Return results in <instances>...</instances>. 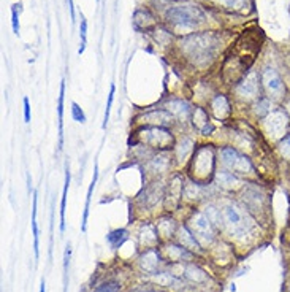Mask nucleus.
Listing matches in <instances>:
<instances>
[{
	"instance_id": "obj_1",
	"label": "nucleus",
	"mask_w": 290,
	"mask_h": 292,
	"mask_svg": "<svg viewBox=\"0 0 290 292\" xmlns=\"http://www.w3.org/2000/svg\"><path fill=\"white\" fill-rule=\"evenodd\" d=\"M222 213V230H225L235 240L244 242L246 238L254 237L259 229V222L254 215L236 202H225L220 207Z\"/></svg>"
},
{
	"instance_id": "obj_2",
	"label": "nucleus",
	"mask_w": 290,
	"mask_h": 292,
	"mask_svg": "<svg viewBox=\"0 0 290 292\" xmlns=\"http://www.w3.org/2000/svg\"><path fill=\"white\" fill-rule=\"evenodd\" d=\"M216 48H217V37L208 32L190 35L182 42L184 52L197 65H205L206 62L213 59Z\"/></svg>"
},
{
	"instance_id": "obj_3",
	"label": "nucleus",
	"mask_w": 290,
	"mask_h": 292,
	"mask_svg": "<svg viewBox=\"0 0 290 292\" xmlns=\"http://www.w3.org/2000/svg\"><path fill=\"white\" fill-rule=\"evenodd\" d=\"M189 171L192 178L200 184H206L211 177H216V150L213 144H202L194 151Z\"/></svg>"
},
{
	"instance_id": "obj_4",
	"label": "nucleus",
	"mask_w": 290,
	"mask_h": 292,
	"mask_svg": "<svg viewBox=\"0 0 290 292\" xmlns=\"http://www.w3.org/2000/svg\"><path fill=\"white\" fill-rule=\"evenodd\" d=\"M167 21L182 29H194L205 19V13L197 5H178L168 8Z\"/></svg>"
},
{
	"instance_id": "obj_5",
	"label": "nucleus",
	"mask_w": 290,
	"mask_h": 292,
	"mask_svg": "<svg viewBox=\"0 0 290 292\" xmlns=\"http://www.w3.org/2000/svg\"><path fill=\"white\" fill-rule=\"evenodd\" d=\"M186 224L190 229V232L195 235L197 240H199V243L203 246V249H208V246H211L216 242L217 229L206 216L205 211H194Z\"/></svg>"
},
{
	"instance_id": "obj_6",
	"label": "nucleus",
	"mask_w": 290,
	"mask_h": 292,
	"mask_svg": "<svg viewBox=\"0 0 290 292\" xmlns=\"http://www.w3.org/2000/svg\"><path fill=\"white\" fill-rule=\"evenodd\" d=\"M219 156H220V162L223 164V167L233 171L235 175H254L255 173V167H254L252 161L241 151L233 148V146H223V148L219 151Z\"/></svg>"
},
{
	"instance_id": "obj_7",
	"label": "nucleus",
	"mask_w": 290,
	"mask_h": 292,
	"mask_svg": "<svg viewBox=\"0 0 290 292\" xmlns=\"http://www.w3.org/2000/svg\"><path fill=\"white\" fill-rule=\"evenodd\" d=\"M263 121V129H265V134L271 138L279 141L282 137H285L290 130V118L287 111L282 107L273 108L268 116L262 119Z\"/></svg>"
},
{
	"instance_id": "obj_8",
	"label": "nucleus",
	"mask_w": 290,
	"mask_h": 292,
	"mask_svg": "<svg viewBox=\"0 0 290 292\" xmlns=\"http://www.w3.org/2000/svg\"><path fill=\"white\" fill-rule=\"evenodd\" d=\"M262 78V89L265 91V96L273 102H281L287 97V86L281 73L274 67H265L260 73Z\"/></svg>"
},
{
	"instance_id": "obj_9",
	"label": "nucleus",
	"mask_w": 290,
	"mask_h": 292,
	"mask_svg": "<svg viewBox=\"0 0 290 292\" xmlns=\"http://www.w3.org/2000/svg\"><path fill=\"white\" fill-rule=\"evenodd\" d=\"M140 134V138L143 143L149 144L151 148H159V150H167L171 148L175 144V138L171 135V132L165 127L159 126H146L143 127Z\"/></svg>"
},
{
	"instance_id": "obj_10",
	"label": "nucleus",
	"mask_w": 290,
	"mask_h": 292,
	"mask_svg": "<svg viewBox=\"0 0 290 292\" xmlns=\"http://www.w3.org/2000/svg\"><path fill=\"white\" fill-rule=\"evenodd\" d=\"M165 264H167V260L162 254V251L157 246L155 248H146L138 257V265H140L141 272L149 275V276H154L157 273L164 272Z\"/></svg>"
},
{
	"instance_id": "obj_11",
	"label": "nucleus",
	"mask_w": 290,
	"mask_h": 292,
	"mask_svg": "<svg viewBox=\"0 0 290 292\" xmlns=\"http://www.w3.org/2000/svg\"><path fill=\"white\" fill-rule=\"evenodd\" d=\"M260 89H262L260 75L254 70H250L247 75H244L238 86H236V94L244 100H255L260 97Z\"/></svg>"
},
{
	"instance_id": "obj_12",
	"label": "nucleus",
	"mask_w": 290,
	"mask_h": 292,
	"mask_svg": "<svg viewBox=\"0 0 290 292\" xmlns=\"http://www.w3.org/2000/svg\"><path fill=\"white\" fill-rule=\"evenodd\" d=\"M160 251H162L165 260L171 262V264H187V262L195 259V254L192 253V251L187 249V248H184L178 242H168V243H165L160 248Z\"/></svg>"
},
{
	"instance_id": "obj_13",
	"label": "nucleus",
	"mask_w": 290,
	"mask_h": 292,
	"mask_svg": "<svg viewBox=\"0 0 290 292\" xmlns=\"http://www.w3.org/2000/svg\"><path fill=\"white\" fill-rule=\"evenodd\" d=\"M243 205L250 211V213H263L268 208V200L267 195L262 189H259V186H252L247 191L244 189V197H243Z\"/></svg>"
},
{
	"instance_id": "obj_14",
	"label": "nucleus",
	"mask_w": 290,
	"mask_h": 292,
	"mask_svg": "<svg viewBox=\"0 0 290 292\" xmlns=\"http://www.w3.org/2000/svg\"><path fill=\"white\" fill-rule=\"evenodd\" d=\"M160 233L157 225L152 222H143L141 227L138 230V242L140 245L146 249V248H155L160 245Z\"/></svg>"
},
{
	"instance_id": "obj_15",
	"label": "nucleus",
	"mask_w": 290,
	"mask_h": 292,
	"mask_svg": "<svg viewBox=\"0 0 290 292\" xmlns=\"http://www.w3.org/2000/svg\"><path fill=\"white\" fill-rule=\"evenodd\" d=\"M181 267H182L181 276H182L187 283H192V284H205V283L209 281L208 273L200 267V265L187 262V264H181Z\"/></svg>"
},
{
	"instance_id": "obj_16",
	"label": "nucleus",
	"mask_w": 290,
	"mask_h": 292,
	"mask_svg": "<svg viewBox=\"0 0 290 292\" xmlns=\"http://www.w3.org/2000/svg\"><path fill=\"white\" fill-rule=\"evenodd\" d=\"M176 242L181 243L184 248L190 249L194 254H202L203 253V246L199 243V240L195 238V235L190 232V229L187 227V224L179 225V229L176 232Z\"/></svg>"
},
{
	"instance_id": "obj_17",
	"label": "nucleus",
	"mask_w": 290,
	"mask_h": 292,
	"mask_svg": "<svg viewBox=\"0 0 290 292\" xmlns=\"http://www.w3.org/2000/svg\"><path fill=\"white\" fill-rule=\"evenodd\" d=\"M184 194V184H182V178L179 175L173 177L170 180L168 186H167V194H165V198H167V207L170 210H173L179 205L181 202V197Z\"/></svg>"
},
{
	"instance_id": "obj_18",
	"label": "nucleus",
	"mask_w": 290,
	"mask_h": 292,
	"mask_svg": "<svg viewBox=\"0 0 290 292\" xmlns=\"http://www.w3.org/2000/svg\"><path fill=\"white\" fill-rule=\"evenodd\" d=\"M173 114L168 110H152L146 114H143L138 118V121L149 124V126H159V127H167L173 124Z\"/></svg>"
},
{
	"instance_id": "obj_19",
	"label": "nucleus",
	"mask_w": 290,
	"mask_h": 292,
	"mask_svg": "<svg viewBox=\"0 0 290 292\" xmlns=\"http://www.w3.org/2000/svg\"><path fill=\"white\" fill-rule=\"evenodd\" d=\"M160 183H152V186L144 189L140 195H138V200L143 202V205L146 208H152L154 205H157V202L162 200L165 197V192L162 189V186H159Z\"/></svg>"
},
{
	"instance_id": "obj_20",
	"label": "nucleus",
	"mask_w": 290,
	"mask_h": 292,
	"mask_svg": "<svg viewBox=\"0 0 290 292\" xmlns=\"http://www.w3.org/2000/svg\"><path fill=\"white\" fill-rule=\"evenodd\" d=\"M167 110L173 114V118H176L178 121H187L190 116V105L182 100V99H171L167 102Z\"/></svg>"
},
{
	"instance_id": "obj_21",
	"label": "nucleus",
	"mask_w": 290,
	"mask_h": 292,
	"mask_svg": "<svg viewBox=\"0 0 290 292\" xmlns=\"http://www.w3.org/2000/svg\"><path fill=\"white\" fill-rule=\"evenodd\" d=\"M192 119H194V121H192L194 127L199 129L202 135H209L211 132L214 130V126H213V123L209 121V116H208L206 110H203L200 107L195 108L192 111Z\"/></svg>"
},
{
	"instance_id": "obj_22",
	"label": "nucleus",
	"mask_w": 290,
	"mask_h": 292,
	"mask_svg": "<svg viewBox=\"0 0 290 292\" xmlns=\"http://www.w3.org/2000/svg\"><path fill=\"white\" fill-rule=\"evenodd\" d=\"M99 181V164L95 162L94 167V175H92L90 184H89V189H87V195H86V205L83 210V219H81V232L84 233L87 230V219H89V208H90V200H92V194H94L95 189V184Z\"/></svg>"
},
{
	"instance_id": "obj_23",
	"label": "nucleus",
	"mask_w": 290,
	"mask_h": 292,
	"mask_svg": "<svg viewBox=\"0 0 290 292\" xmlns=\"http://www.w3.org/2000/svg\"><path fill=\"white\" fill-rule=\"evenodd\" d=\"M37 207H38V194L34 191L32 195V235H34V253L35 259H40V230H38L37 224Z\"/></svg>"
},
{
	"instance_id": "obj_24",
	"label": "nucleus",
	"mask_w": 290,
	"mask_h": 292,
	"mask_svg": "<svg viewBox=\"0 0 290 292\" xmlns=\"http://www.w3.org/2000/svg\"><path fill=\"white\" fill-rule=\"evenodd\" d=\"M211 111L213 114L223 121L225 118H229L232 114V108H230V103H229V99L225 96H216L211 102Z\"/></svg>"
},
{
	"instance_id": "obj_25",
	"label": "nucleus",
	"mask_w": 290,
	"mask_h": 292,
	"mask_svg": "<svg viewBox=\"0 0 290 292\" xmlns=\"http://www.w3.org/2000/svg\"><path fill=\"white\" fill-rule=\"evenodd\" d=\"M216 184L219 186L220 189H233L236 188L241 180L238 175H235L233 171L230 170H220V171H216Z\"/></svg>"
},
{
	"instance_id": "obj_26",
	"label": "nucleus",
	"mask_w": 290,
	"mask_h": 292,
	"mask_svg": "<svg viewBox=\"0 0 290 292\" xmlns=\"http://www.w3.org/2000/svg\"><path fill=\"white\" fill-rule=\"evenodd\" d=\"M157 229H159V233L165 240H171L173 237H176V232L179 229V225L176 224V221L173 218H160L155 222Z\"/></svg>"
},
{
	"instance_id": "obj_27",
	"label": "nucleus",
	"mask_w": 290,
	"mask_h": 292,
	"mask_svg": "<svg viewBox=\"0 0 290 292\" xmlns=\"http://www.w3.org/2000/svg\"><path fill=\"white\" fill-rule=\"evenodd\" d=\"M72 181V173H70V165L69 162L65 164V181H63V191H62V200H60V232L63 233L65 230V207H67V194L70 188Z\"/></svg>"
},
{
	"instance_id": "obj_28",
	"label": "nucleus",
	"mask_w": 290,
	"mask_h": 292,
	"mask_svg": "<svg viewBox=\"0 0 290 292\" xmlns=\"http://www.w3.org/2000/svg\"><path fill=\"white\" fill-rule=\"evenodd\" d=\"M63 103H65V79L60 81V94L57 100V116H59V151L63 150Z\"/></svg>"
},
{
	"instance_id": "obj_29",
	"label": "nucleus",
	"mask_w": 290,
	"mask_h": 292,
	"mask_svg": "<svg viewBox=\"0 0 290 292\" xmlns=\"http://www.w3.org/2000/svg\"><path fill=\"white\" fill-rule=\"evenodd\" d=\"M128 240V230L127 229H114L107 233V243L111 249H119Z\"/></svg>"
},
{
	"instance_id": "obj_30",
	"label": "nucleus",
	"mask_w": 290,
	"mask_h": 292,
	"mask_svg": "<svg viewBox=\"0 0 290 292\" xmlns=\"http://www.w3.org/2000/svg\"><path fill=\"white\" fill-rule=\"evenodd\" d=\"M273 110V100L267 96H260L259 99H255L254 103V113L259 119H263L265 116H268V113Z\"/></svg>"
},
{
	"instance_id": "obj_31",
	"label": "nucleus",
	"mask_w": 290,
	"mask_h": 292,
	"mask_svg": "<svg viewBox=\"0 0 290 292\" xmlns=\"http://www.w3.org/2000/svg\"><path fill=\"white\" fill-rule=\"evenodd\" d=\"M168 165H170V157L167 153L157 154L149 161V168H151V171H154V173H164V171L168 168Z\"/></svg>"
},
{
	"instance_id": "obj_32",
	"label": "nucleus",
	"mask_w": 290,
	"mask_h": 292,
	"mask_svg": "<svg viewBox=\"0 0 290 292\" xmlns=\"http://www.w3.org/2000/svg\"><path fill=\"white\" fill-rule=\"evenodd\" d=\"M194 140L189 137H184L178 144H176V157L178 161H186V157L194 151Z\"/></svg>"
},
{
	"instance_id": "obj_33",
	"label": "nucleus",
	"mask_w": 290,
	"mask_h": 292,
	"mask_svg": "<svg viewBox=\"0 0 290 292\" xmlns=\"http://www.w3.org/2000/svg\"><path fill=\"white\" fill-rule=\"evenodd\" d=\"M121 287L122 286L117 280H105L94 289V292H121Z\"/></svg>"
},
{
	"instance_id": "obj_34",
	"label": "nucleus",
	"mask_w": 290,
	"mask_h": 292,
	"mask_svg": "<svg viewBox=\"0 0 290 292\" xmlns=\"http://www.w3.org/2000/svg\"><path fill=\"white\" fill-rule=\"evenodd\" d=\"M276 148H278L279 154H281L284 159L290 161V132H288L285 137H282L278 143H276Z\"/></svg>"
},
{
	"instance_id": "obj_35",
	"label": "nucleus",
	"mask_w": 290,
	"mask_h": 292,
	"mask_svg": "<svg viewBox=\"0 0 290 292\" xmlns=\"http://www.w3.org/2000/svg\"><path fill=\"white\" fill-rule=\"evenodd\" d=\"M80 38H81V42H80V49H78V54H83L84 49H86V45H87V21L86 18L83 16V13H81V24H80Z\"/></svg>"
},
{
	"instance_id": "obj_36",
	"label": "nucleus",
	"mask_w": 290,
	"mask_h": 292,
	"mask_svg": "<svg viewBox=\"0 0 290 292\" xmlns=\"http://www.w3.org/2000/svg\"><path fill=\"white\" fill-rule=\"evenodd\" d=\"M114 94H116V86L111 84V87H110V94H108V102H107V108H105L103 124H102L103 129H107L108 121H110V113H111V107H113V102H114Z\"/></svg>"
},
{
	"instance_id": "obj_37",
	"label": "nucleus",
	"mask_w": 290,
	"mask_h": 292,
	"mask_svg": "<svg viewBox=\"0 0 290 292\" xmlns=\"http://www.w3.org/2000/svg\"><path fill=\"white\" fill-rule=\"evenodd\" d=\"M72 119L78 124H86V121H87V116H86L84 110L76 102H72Z\"/></svg>"
},
{
	"instance_id": "obj_38",
	"label": "nucleus",
	"mask_w": 290,
	"mask_h": 292,
	"mask_svg": "<svg viewBox=\"0 0 290 292\" xmlns=\"http://www.w3.org/2000/svg\"><path fill=\"white\" fill-rule=\"evenodd\" d=\"M16 7L18 5L11 7V27H13V32L19 35V10Z\"/></svg>"
},
{
	"instance_id": "obj_39",
	"label": "nucleus",
	"mask_w": 290,
	"mask_h": 292,
	"mask_svg": "<svg viewBox=\"0 0 290 292\" xmlns=\"http://www.w3.org/2000/svg\"><path fill=\"white\" fill-rule=\"evenodd\" d=\"M70 256H72V248H70V245H67V246H65V254H63V281H65V284H67V273H69Z\"/></svg>"
},
{
	"instance_id": "obj_40",
	"label": "nucleus",
	"mask_w": 290,
	"mask_h": 292,
	"mask_svg": "<svg viewBox=\"0 0 290 292\" xmlns=\"http://www.w3.org/2000/svg\"><path fill=\"white\" fill-rule=\"evenodd\" d=\"M219 4H223L227 8H233V10H240L246 0H217Z\"/></svg>"
},
{
	"instance_id": "obj_41",
	"label": "nucleus",
	"mask_w": 290,
	"mask_h": 292,
	"mask_svg": "<svg viewBox=\"0 0 290 292\" xmlns=\"http://www.w3.org/2000/svg\"><path fill=\"white\" fill-rule=\"evenodd\" d=\"M22 103H24V123L29 124L30 119H32V113H30V102L27 97L22 99Z\"/></svg>"
},
{
	"instance_id": "obj_42",
	"label": "nucleus",
	"mask_w": 290,
	"mask_h": 292,
	"mask_svg": "<svg viewBox=\"0 0 290 292\" xmlns=\"http://www.w3.org/2000/svg\"><path fill=\"white\" fill-rule=\"evenodd\" d=\"M130 292H168V290H165L164 287H154V286H149V284H144L141 287L132 289Z\"/></svg>"
},
{
	"instance_id": "obj_43",
	"label": "nucleus",
	"mask_w": 290,
	"mask_h": 292,
	"mask_svg": "<svg viewBox=\"0 0 290 292\" xmlns=\"http://www.w3.org/2000/svg\"><path fill=\"white\" fill-rule=\"evenodd\" d=\"M69 8H70V16H72V22H75V4H73V0H69Z\"/></svg>"
},
{
	"instance_id": "obj_44",
	"label": "nucleus",
	"mask_w": 290,
	"mask_h": 292,
	"mask_svg": "<svg viewBox=\"0 0 290 292\" xmlns=\"http://www.w3.org/2000/svg\"><path fill=\"white\" fill-rule=\"evenodd\" d=\"M40 292H46V283H45V280H42V284H40Z\"/></svg>"
},
{
	"instance_id": "obj_45",
	"label": "nucleus",
	"mask_w": 290,
	"mask_h": 292,
	"mask_svg": "<svg viewBox=\"0 0 290 292\" xmlns=\"http://www.w3.org/2000/svg\"><path fill=\"white\" fill-rule=\"evenodd\" d=\"M287 292H290V283H288V287H287Z\"/></svg>"
}]
</instances>
